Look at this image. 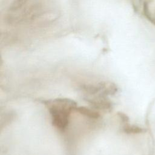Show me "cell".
Segmentation results:
<instances>
[{
    "label": "cell",
    "mask_w": 155,
    "mask_h": 155,
    "mask_svg": "<svg viewBox=\"0 0 155 155\" xmlns=\"http://www.w3.org/2000/svg\"><path fill=\"white\" fill-rule=\"evenodd\" d=\"M45 102L51 115L52 125L58 130L64 131L69 124L71 111L76 108V103L67 98H58Z\"/></svg>",
    "instance_id": "1"
},
{
    "label": "cell",
    "mask_w": 155,
    "mask_h": 155,
    "mask_svg": "<svg viewBox=\"0 0 155 155\" xmlns=\"http://www.w3.org/2000/svg\"><path fill=\"white\" fill-rule=\"evenodd\" d=\"M87 102L94 109L107 110L111 108V103L102 96L93 99H87Z\"/></svg>",
    "instance_id": "2"
},
{
    "label": "cell",
    "mask_w": 155,
    "mask_h": 155,
    "mask_svg": "<svg viewBox=\"0 0 155 155\" xmlns=\"http://www.w3.org/2000/svg\"><path fill=\"white\" fill-rule=\"evenodd\" d=\"M75 110L81 114L91 119H97L100 116L99 113L96 111L95 109H93V108H90L86 107H76Z\"/></svg>",
    "instance_id": "3"
},
{
    "label": "cell",
    "mask_w": 155,
    "mask_h": 155,
    "mask_svg": "<svg viewBox=\"0 0 155 155\" xmlns=\"http://www.w3.org/2000/svg\"><path fill=\"white\" fill-rule=\"evenodd\" d=\"M143 13L145 16H146V18L153 24L155 25V19L153 18V17L152 16V15H151L150 12L148 10V5L145 2L143 4Z\"/></svg>",
    "instance_id": "4"
}]
</instances>
